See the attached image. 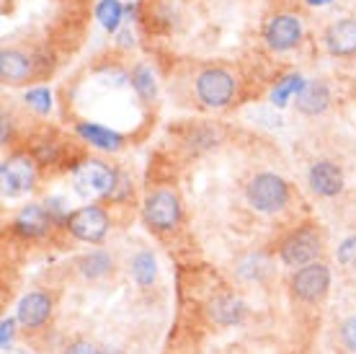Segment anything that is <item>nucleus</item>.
Segmentation results:
<instances>
[{"label": "nucleus", "instance_id": "nucleus-13", "mask_svg": "<svg viewBox=\"0 0 356 354\" xmlns=\"http://www.w3.org/2000/svg\"><path fill=\"white\" fill-rule=\"evenodd\" d=\"M54 225V217L52 213L47 210L44 204H26V207H21L18 215L13 217V225H10V231L21 236V238L26 240H36V238H44L47 233L52 231Z\"/></svg>", "mask_w": 356, "mask_h": 354}, {"label": "nucleus", "instance_id": "nucleus-14", "mask_svg": "<svg viewBox=\"0 0 356 354\" xmlns=\"http://www.w3.org/2000/svg\"><path fill=\"white\" fill-rule=\"evenodd\" d=\"M52 316V298L44 290H34L21 298L16 308V318L24 328H39L44 326Z\"/></svg>", "mask_w": 356, "mask_h": 354}, {"label": "nucleus", "instance_id": "nucleus-2", "mask_svg": "<svg viewBox=\"0 0 356 354\" xmlns=\"http://www.w3.org/2000/svg\"><path fill=\"white\" fill-rule=\"evenodd\" d=\"M261 42L271 54H289L305 42V16L297 10H274L261 26Z\"/></svg>", "mask_w": 356, "mask_h": 354}, {"label": "nucleus", "instance_id": "nucleus-15", "mask_svg": "<svg viewBox=\"0 0 356 354\" xmlns=\"http://www.w3.org/2000/svg\"><path fill=\"white\" fill-rule=\"evenodd\" d=\"M75 134H78L86 145L96 148V151H104V153H119L127 142V137L122 132H116V130L104 127V124H98V122H78L75 124Z\"/></svg>", "mask_w": 356, "mask_h": 354}, {"label": "nucleus", "instance_id": "nucleus-12", "mask_svg": "<svg viewBox=\"0 0 356 354\" xmlns=\"http://www.w3.org/2000/svg\"><path fill=\"white\" fill-rule=\"evenodd\" d=\"M307 184L318 197L323 199H333L343 192L346 186V176H343V169H341L336 160H315L307 171Z\"/></svg>", "mask_w": 356, "mask_h": 354}, {"label": "nucleus", "instance_id": "nucleus-21", "mask_svg": "<svg viewBox=\"0 0 356 354\" xmlns=\"http://www.w3.org/2000/svg\"><path fill=\"white\" fill-rule=\"evenodd\" d=\"M243 313H245V305H243L238 298H232V295H222V298H217V300L209 302V318L214 323H220V326H232V323H238L243 318Z\"/></svg>", "mask_w": 356, "mask_h": 354}, {"label": "nucleus", "instance_id": "nucleus-17", "mask_svg": "<svg viewBox=\"0 0 356 354\" xmlns=\"http://www.w3.org/2000/svg\"><path fill=\"white\" fill-rule=\"evenodd\" d=\"M305 86H307V78H305L302 72L297 70L284 72V75H279L271 83V88H268V104L274 109H286L294 98L302 93Z\"/></svg>", "mask_w": 356, "mask_h": 354}, {"label": "nucleus", "instance_id": "nucleus-1", "mask_svg": "<svg viewBox=\"0 0 356 354\" xmlns=\"http://www.w3.org/2000/svg\"><path fill=\"white\" fill-rule=\"evenodd\" d=\"M191 88H194V98L199 107L209 109V111H222V109L232 107L238 101L243 80L230 65L207 62L194 72Z\"/></svg>", "mask_w": 356, "mask_h": 354}, {"label": "nucleus", "instance_id": "nucleus-30", "mask_svg": "<svg viewBox=\"0 0 356 354\" xmlns=\"http://www.w3.org/2000/svg\"><path fill=\"white\" fill-rule=\"evenodd\" d=\"M10 130H13V122H10V116L3 111V134H0V142H3V145L10 142Z\"/></svg>", "mask_w": 356, "mask_h": 354}, {"label": "nucleus", "instance_id": "nucleus-11", "mask_svg": "<svg viewBox=\"0 0 356 354\" xmlns=\"http://www.w3.org/2000/svg\"><path fill=\"white\" fill-rule=\"evenodd\" d=\"M321 45L330 57L348 60L356 54V16H339L328 21L321 34Z\"/></svg>", "mask_w": 356, "mask_h": 354}, {"label": "nucleus", "instance_id": "nucleus-7", "mask_svg": "<svg viewBox=\"0 0 356 354\" xmlns=\"http://www.w3.org/2000/svg\"><path fill=\"white\" fill-rule=\"evenodd\" d=\"M47 68L42 54L21 49V47H3L0 52V80L6 86H29L34 80L44 78Z\"/></svg>", "mask_w": 356, "mask_h": 354}, {"label": "nucleus", "instance_id": "nucleus-19", "mask_svg": "<svg viewBox=\"0 0 356 354\" xmlns=\"http://www.w3.org/2000/svg\"><path fill=\"white\" fill-rule=\"evenodd\" d=\"M129 86L137 93V98L145 101V104H150V101L158 98V78H155V72H152L147 62H137L129 70Z\"/></svg>", "mask_w": 356, "mask_h": 354}, {"label": "nucleus", "instance_id": "nucleus-20", "mask_svg": "<svg viewBox=\"0 0 356 354\" xmlns=\"http://www.w3.org/2000/svg\"><path fill=\"white\" fill-rule=\"evenodd\" d=\"M93 16H96L98 26L104 29L106 34H116L127 24L124 3L122 0H98L96 8H93Z\"/></svg>", "mask_w": 356, "mask_h": 354}, {"label": "nucleus", "instance_id": "nucleus-5", "mask_svg": "<svg viewBox=\"0 0 356 354\" xmlns=\"http://www.w3.org/2000/svg\"><path fill=\"white\" fill-rule=\"evenodd\" d=\"M323 254V233L318 225H300L292 233H286V238L279 243V259L289 269H300L312 261H318Z\"/></svg>", "mask_w": 356, "mask_h": 354}, {"label": "nucleus", "instance_id": "nucleus-16", "mask_svg": "<svg viewBox=\"0 0 356 354\" xmlns=\"http://www.w3.org/2000/svg\"><path fill=\"white\" fill-rule=\"evenodd\" d=\"M333 104V93L325 80H307L302 93L294 98V109L302 116H323Z\"/></svg>", "mask_w": 356, "mask_h": 354}, {"label": "nucleus", "instance_id": "nucleus-4", "mask_svg": "<svg viewBox=\"0 0 356 354\" xmlns=\"http://www.w3.org/2000/svg\"><path fill=\"white\" fill-rule=\"evenodd\" d=\"M289 197H292L289 184L279 174H271V171L256 174L248 181V186H245V199L261 215L282 213L286 204H289Z\"/></svg>", "mask_w": 356, "mask_h": 354}, {"label": "nucleus", "instance_id": "nucleus-23", "mask_svg": "<svg viewBox=\"0 0 356 354\" xmlns=\"http://www.w3.org/2000/svg\"><path fill=\"white\" fill-rule=\"evenodd\" d=\"M63 153H65V142L52 140L49 134L47 137H36L31 142V155L36 158L39 166H57L63 160Z\"/></svg>", "mask_w": 356, "mask_h": 354}, {"label": "nucleus", "instance_id": "nucleus-8", "mask_svg": "<svg viewBox=\"0 0 356 354\" xmlns=\"http://www.w3.org/2000/svg\"><path fill=\"white\" fill-rule=\"evenodd\" d=\"M39 163L31 153H10L8 158L0 166V181H3V194L16 199V197L26 194L36 186L39 178Z\"/></svg>", "mask_w": 356, "mask_h": 354}, {"label": "nucleus", "instance_id": "nucleus-3", "mask_svg": "<svg viewBox=\"0 0 356 354\" xmlns=\"http://www.w3.org/2000/svg\"><path fill=\"white\" fill-rule=\"evenodd\" d=\"M143 220L152 233H173L184 220V204L173 189H152L143 202Z\"/></svg>", "mask_w": 356, "mask_h": 354}, {"label": "nucleus", "instance_id": "nucleus-31", "mask_svg": "<svg viewBox=\"0 0 356 354\" xmlns=\"http://www.w3.org/2000/svg\"><path fill=\"white\" fill-rule=\"evenodd\" d=\"M307 8H328V6H333L336 0H302Z\"/></svg>", "mask_w": 356, "mask_h": 354}, {"label": "nucleus", "instance_id": "nucleus-28", "mask_svg": "<svg viewBox=\"0 0 356 354\" xmlns=\"http://www.w3.org/2000/svg\"><path fill=\"white\" fill-rule=\"evenodd\" d=\"M114 36H116V47H119V49H124L127 52V49H132L134 47V34L129 26H122Z\"/></svg>", "mask_w": 356, "mask_h": 354}, {"label": "nucleus", "instance_id": "nucleus-6", "mask_svg": "<svg viewBox=\"0 0 356 354\" xmlns=\"http://www.w3.org/2000/svg\"><path fill=\"white\" fill-rule=\"evenodd\" d=\"M65 231L70 233L75 240H81V243H104L111 231V215L104 204L98 202H90L86 207H78L75 213H67L65 215Z\"/></svg>", "mask_w": 356, "mask_h": 354}, {"label": "nucleus", "instance_id": "nucleus-29", "mask_svg": "<svg viewBox=\"0 0 356 354\" xmlns=\"http://www.w3.org/2000/svg\"><path fill=\"white\" fill-rule=\"evenodd\" d=\"M0 328H3V339H0V346H3V349H8L10 339H13V321L6 318L3 323H0Z\"/></svg>", "mask_w": 356, "mask_h": 354}, {"label": "nucleus", "instance_id": "nucleus-32", "mask_svg": "<svg viewBox=\"0 0 356 354\" xmlns=\"http://www.w3.org/2000/svg\"><path fill=\"white\" fill-rule=\"evenodd\" d=\"M101 354H119V352H106V349H101Z\"/></svg>", "mask_w": 356, "mask_h": 354}, {"label": "nucleus", "instance_id": "nucleus-27", "mask_svg": "<svg viewBox=\"0 0 356 354\" xmlns=\"http://www.w3.org/2000/svg\"><path fill=\"white\" fill-rule=\"evenodd\" d=\"M65 354H101V349H98L96 344L86 341V339H78V341H72V344L65 349Z\"/></svg>", "mask_w": 356, "mask_h": 354}, {"label": "nucleus", "instance_id": "nucleus-10", "mask_svg": "<svg viewBox=\"0 0 356 354\" xmlns=\"http://www.w3.org/2000/svg\"><path fill=\"white\" fill-rule=\"evenodd\" d=\"M328 287H330V269L323 261H312L307 266L294 269L292 279H289L292 295L300 302H307V305L321 302L328 295Z\"/></svg>", "mask_w": 356, "mask_h": 354}, {"label": "nucleus", "instance_id": "nucleus-9", "mask_svg": "<svg viewBox=\"0 0 356 354\" xmlns=\"http://www.w3.org/2000/svg\"><path fill=\"white\" fill-rule=\"evenodd\" d=\"M72 181L81 194L111 197L119 184V171L98 158H86L78 166H72Z\"/></svg>", "mask_w": 356, "mask_h": 354}, {"label": "nucleus", "instance_id": "nucleus-26", "mask_svg": "<svg viewBox=\"0 0 356 354\" xmlns=\"http://www.w3.org/2000/svg\"><path fill=\"white\" fill-rule=\"evenodd\" d=\"M336 256H339L341 264H351V261H354L356 259V236H348V238L341 240Z\"/></svg>", "mask_w": 356, "mask_h": 354}, {"label": "nucleus", "instance_id": "nucleus-24", "mask_svg": "<svg viewBox=\"0 0 356 354\" xmlns=\"http://www.w3.org/2000/svg\"><path fill=\"white\" fill-rule=\"evenodd\" d=\"M24 104H26L36 116H49L54 109V93L49 86H29L24 91Z\"/></svg>", "mask_w": 356, "mask_h": 354}, {"label": "nucleus", "instance_id": "nucleus-18", "mask_svg": "<svg viewBox=\"0 0 356 354\" xmlns=\"http://www.w3.org/2000/svg\"><path fill=\"white\" fill-rule=\"evenodd\" d=\"M75 269H78L81 277H86V279H101V277H106L108 272L114 269V256L108 254L106 248H93L88 254L78 256Z\"/></svg>", "mask_w": 356, "mask_h": 354}, {"label": "nucleus", "instance_id": "nucleus-25", "mask_svg": "<svg viewBox=\"0 0 356 354\" xmlns=\"http://www.w3.org/2000/svg\"><path fill=\"white\" fill-rule=\"evenodd\" d=\"M339 337H341V344L346 346L348 352H356V316H351V318H346L341 323Z\"/></svg>", "mask_w": 356, "mask_h": 354}, {"label": "nucleus", "instance_id": "nucleus-22", "mask_svg": "<svg viewBox=\"0 0 356 354\" xmlns=\"http://www.w3.org/2000/svg\"><path fill=\"white\" fill-rule=\"evenodd\" d=\"M129 272H132L134 282L140 284V287H150L155 282V277H158V261L152 256V251H137L129 261Z\"/></svg>", "mask_w": 356, "mask_h": 354}]
</instances>
